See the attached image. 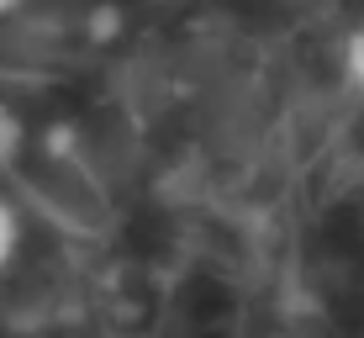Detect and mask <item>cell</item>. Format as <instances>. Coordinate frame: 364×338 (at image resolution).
Returning a JSON list of instances; mask_svg holds the SVG:
<instances>
[{"instance_id":"6da1fadb","label":"cell","mask_w":364,"mask_h":338,"mask_svg":"<svg viewBox=\"0 0 364 338\" xmlns=\"http://www.w3.org/2000/svg\"><path fill=\"white\" fill-rule=\"evenodd\" d=\"M21 143H27V127H21V117L0 101V164H16Z\"/></svg>"},{"instance_id":"7a4b0ae2","label":"cell","mask_w":364,"mask_h":338,"mask_svg":"<svg viewBox=\"0 0 364 338\" xmlns=\"http://www.w3.org/2000/svg\"><path fill=\"white\" fill-rule=\"evenodd\" d=\"M16 248H21V217H16V206L0 196V270L16 259Z\"/></svg>"},{"instance_id":"3957f363","label":"cell","mask_w":364,"mask_h":338,"mask_svg":"<svg viewBox=\"0 0 364 338\" xmlns=\"http://www.w3.org/2000/svg\"><path fill=\"white\" fill-rule=\"evenodd\" d=\"M343 74H348V80H354L359 90H364V21L343 37Z\"/></svg>"},{"instance_id":"277c9868","label":"cell","mask_w":364,"mask_h":338,"mask_svg":"<svg viewBox=\"0 0 364 338\" xmlns=\"http://www.w3.org/2000/svg\"><path fill=\"white\" fill-rule=\"evenodd\" d=\"M6 11H16V0H0V16H6Z\"/></svg>"}]
</instances>
